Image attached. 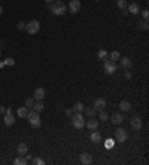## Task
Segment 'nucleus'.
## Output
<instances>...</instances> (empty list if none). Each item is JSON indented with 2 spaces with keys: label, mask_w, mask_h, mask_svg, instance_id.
I'll use <instances>...</instances> for the list:
<instances>
[{
  "label": "nucleus",
  "mask_w": 149,
  "mask_h": 165,
  "mask_svg": "<svg viewBox=\"0 0 149 165\" xmlns=\"http://www.w3.org/2000/svg\"><path fill=\"white\" fill-rule=\"evenodd\" d=\"M3 63H5V66H15V60H14V58H11V57H9V58H6Z\"/></svg>",
  "instance_id": "nucleus-31"
},
{
  "label": "nucleus",
  "mask_w": 149,
  "mask_h": 165,
  "mask_svg": "<svg viewBox=\"0 0 149 165\" xmlns=\"http://www.w3.org/2000/svg\"><path fill=\"white\" fill-rule=\"evenodd\" d=\"M17 27H18V30H26V23H24V21H20Z\"/></svg>",
  "instance_id": "nucleus-34"
},
{
  "label": "nucleus",
  "mask_w": 149,
  "mask_h": 165,
  "mask_svg": "<svg viewBox=\"0 0 149 165\" xmlns=\"http://www.w3.org/2000/svg\"><path fill=\"white\" fill-rule=\"evenodd\" d=\"M130 125H131V128H133V129L140 131V129H142V126H143V122H142V119H140L139 116H133V118H131V120H130Z\"/></svg>",
  "instance_id": "nucleus-7"
},
{
  "label": "nucleus",
  "mask_w": 149,
  "mask_h": 165,
  "mask_svg": "<svg viewBox=\"0 0 149 165\" xmlns=\"http://www.w3.org/2000/svg\"><path fill=\"white\" fill-rule=\"evenodd\" d=\"M33 106H34V98H27V100H26V107L30 109V107H33Z\"/></svg>",
  "instance_id": "nucleus-32"
},
{
  "label": "nucleus",
  "mask_w": 149,
  "mask_h": 165,
  "mask_svg": "<svg viewBox=\"0 0 149 165\" xmlns=\"http://www.w3.org/2000/svg\"><path fill=\"white\" fill-rule=\"evenodd\" d=\"M98 112H100V113H98V116H100V119H101V120H103V122H104V120H107V119H109V115H107V113H106V112H103V110H98Z\"/></svg>",
  "instance_id": "nucleus-29"
},
{
  "label": "nucleus",
  "mask_w": 149,
  "mask_h": 165,
  "mask_svg": "<svg viewBox=\"0 0 149 165\" xmlns=\"http://www.w3.org/2000/svg\"><path fill=\"white\" fill-rule=\"evenodd\" d=\"M115 138L118 143H125L127 138H128V132L124 129V128H116L115 131Z\"/></svg>",
  "instance_id": "nucleus-5"
},
{
  "label": "nucleus",
  "mask_w": 149,
  "mask_h": 165,
  "mask_svg": "<svg viewBox=\"0 0 149 165\" xmlns=\"http://www.w3.org/2000/svg\"><path fill=\"white\" fill-rule=\"evenodd\" d=\"M90 140H91L94 144H97V143H100V141H101V134H100L98 131H95V129H94V131L91 132V135H90Z\"/></svg>",
  "instance_id": "nucleus-15"
},
{
  "label": "nucleus",
  "mask_w": 149,
  "mask_h": 165,
  "mask_svg": "<svg viewBox=\"0 0 149 165\" xmlns=\"http://www.w3.org/2000/svg\"><path fill=\"white\" fill-rule=\"evenodd\" d=\"M103 69H104V72L107 73V74H113L115 72H116V64H115V61H110V60H106L104 61V64H103Z\"/></svg>",
  "instance_id": "nucleus-6"
},
{
  "label": "nucleus",
  "mask_w": 149,
  "mask_h": 165,
  "mask_svg": "<svg viewBox=\"0 0 149 165\" xmlns=\"http://www.w3.org/2000/svg\"><path fill=\"white\" fill-rule=\"evenodd\" d=\"M49 9H51V12H52L54 15L61 17V15H64V14L67 12V5L63 3L61 0H54V2L51 3V6H49Z\"/></svg>",
  "instance_id": "nucleus-1"
},
{
  "label": "nucleus",
  "mask_w": 149,
  "mask_h": 165,
  "mask_svg": "<svg viewBox=\"0 0 149 165\" xmlns=\"http://www.w3.org/2000/svg\"><path fill=\"white\" fill-rule=\"evenodd\" d=\"M127 0H118V8L121 9V11H125L127 9Z\"/></svg>",
  "instance_id": "nucleus-26"
},
{
  "label": "nucleus",
  "mask_w": 149,
  "mask_h": 165,
  "mask_svg": "<svg viewBox=\"0 0 149 165\" xmlns=\"http://www.w3.org/2000/svg\"><path fill=\"white\" fill-rule=\"evenodd\" d=\"M85 126H87L90 131H94V129H97V128H98V122H97V119H94V118H90V119H87V122H85Z\"/></svg>",
  "instance_id": "nucleus-11"
},
{
  "label": "nucleus",
  "mask_w": 149,
  "mask_h": 165,
  "mask_svg": "<svg viewBox=\"0 0 149 165\" xmlns=\"http://www.w3.org/2000/svg\"><path fill=\"white\" fill-rule=\"evenodd\" d=\"M110 120H112V123H115V125H121V123L124 122V116H122L121 113H113V115L110 116Z\"/></svg>",
  "instance_id": "nucleus-14"
},
{
  "label": "nucleus",
  "mask_w": 149,
  "mask_h": 165,
  "mask_svg": "<svg viewBox=\"0 0 149 165\" xmlns=\"http://www.w3.org/2000/svg\"><path fill=\"white\" fill-rule=\"evenodd\" d=\"M0 57H2V51H0Z\"/></svg>",
  "instance_id": "nucleus-42"
},
{
  "label": "nucleus",
  "mask_w": 149,
  "mask_h": 165,
  "mask_svg": "<svg viewBox=\"0 0 149 165\" xmlns=\"http://www.w3.org/2000/svg\"><path fill=\"white\" fill-rule=\"evenodd\" d=\"M27 152H29V146L26 143H20L17 146V153L18 155H27Z\"/></svg>",
  "instance_id": "nucleus-17"
},
{
  "label": "nucleus",
  "mask_w": 149,
  "mask_h": 165,
  "mask_svg": "<svg viewBox=\"0 0 149 165\" xmlns=\"http://www.w3.org/2000/svg\"><path fill=\"white\" fill-rule=\"evenodd\" d=\"M92 107H94L97 112H98V110H103V109L106 107V100H104V98H95Z\"/></svg>",
  "instance_id": "nucleus-12"
},
{
  "label": "nucleus",
  "mask_w": 149,
  "mask_h": 165,
  "mask_svg": "<svg viewBox=\"0 0 149 165\" xmlns=\"http://www.w3.org/2000/svg\"><path fill=\"white\" fill-rule=\"evenodd\" d=\"M2 14H3V8H2V6H0V15H2Z\"/></svg>",
  "instance_id": "nucleus-41"
},
{
  "label": "nucleus",
  "mask_w": 149,
  "mask_h": 165,
  "mask_svg": "<svg viewBox=\"0 0 149 165\" xmlns=\"http://www.w3.org/2000/svg\"><path fill=\"white\" fill-rule=\"evenodd\" d=\"M84 107H85V106H84L82 103H76V104L73 106V109H72V110L76 113V112H82V110H84Z\"/></svg>",
  "instance_id": "nucleus-27"
},
{
  "label": "nucleus",
  "mask_w": 149,
  "mask_h": 165,
  "mask_svg": "<svg viewBox=\"0 0 149 165\" xmlns=\"http://www.w3.org/2000/svg\"><path fill=\"white\" fill-rule=\"evenodd\" d=\"M79 161H81L82 164H85V165H88V164H91V161H92V158H91V155H90V153H87V152H84V153H81V156H79Z\"/></svg>",
  "instance_id": "nucleus-16"
},
{
  "label": "nucleus",
  "mask_w": 149,
  "mask_h": 165,
  "mask_svg": "<svg viewBox=\"0 0 149 165\" xmlns=\"http://www.w3.org/2000/svg\"><path fill=\"white\" fill-rule=\"evenodd\" d=\"M3 120H5V123H6L8 126H11V125H14V123H15V118H14V115H12V110H11V109H6V115H5Z\"/></svg>",
  "instance_id": "nucleus-9"
},
{
  "label": "nucleus",
  "mask_w": 149,
  "mask_h": 165,
  "mask_svg": "<svg viewBox=\"0 0 149 165\" xmlns=\"http://www.w3.org/2000/svg\"><path fill=\"white\" fill-rule=\"evenodd\" d=\"M26 164H27V159H24L23 155H20L18 158L14 159V165H26Z\"/></svg>",
  "instance_id": "nucleus-24"
},
{
  "label": "nucleus",
  "mask_w": 149,
  "mask_h": 165,
  "mask_svg": "<svg viewBox=\"0 0 149 165\" xmlns=\"http://www.w3.org/2000/svg\"><path fill=\"white\" fill-rule=\"evenodd\" d=\"M70 118H72V123H73V126H75L76 129H82V128L85 126V119H84V116L81 115V112H76V113L72 115Z\"/></svg>",
  "instance_id": "nucleus-3"
},
{
  "label": "nucleus",
  "mask_w": 149,
  "mask_h": 165,
  "mask_svg": "<svg viewBox=\"0 0 149 165\" xmlns=\"http://www.w3.org/2000/svg\"><path fill=\"white\" fill-rule=\"evenodd\" d=\"M124 76H125V79H131V72H130L128 69H125V72H124Z\"/></svg>",
  "instance_id": "nucleus-35"
},
{
  "label": "nucleus",
  "mask_w": 149,
  "mask_h": 165,
  "mask_svg": "<svg viewBox=\"0 0 149 165\" xmlns=\"http://www.w3.org/2000/svg\"><path fill=\"white\" fill-rule=\"evenodd\" d=\"M119 61H121L122 69H130L131 67V60L130 58H119Z\"/></svg>",
  "instance_id": "nucleus-21"
},
{
  "label": "nucleus",
  "mask_w": 149,
  "mask_h": 165,
  "mask_svg": "<svg viewBox=\"0 0 149 165\" xmlns=\"http://www.w3.org/2000/svg\"><path fill=\"white\" fill-rule=\"evenodd\" d=\"M119 109H121L122 112H130V110H131V104H130V101L122 100V101L119 103Z\"/></svg>",
  "instance_id": "nucleus-19"
},
{
  "label": "nucleus",
  "mask_w": 149,
  "mask_h": 165,
  "mask_svg": "<svg viewBox=\"0 0 149 165\" xmlns=\"http://www.w3.org/2000/svg\"><path fill=\"white\" fill-rule=\"evenodd\" d=\"M45 95H46V92H45L43 88H36V91H34V94H33V98H34L36 101H42V100L45 98Z\"/></svg>",
  "instance_id": "nucleus-10"
},
{
  "label": "nucleus",
  "mask_w": 149,
  "mask_h": 165,
  "mask_svg": "<svg viewBox=\"0 0 149 165\" xmlns=\"http://www.w3.org/2000/svg\"><path fill=\"white\" fill-rule=\"evenodd\" d=\"M128 12H130L131 15H139V14H140V6H139V3H136V2L130 3V6H128Z\"/></svg>",
  "instance_id": "nucleus-13"
},
{
  "label": "nucleus",
  "mask_w": 149,
  "mask_h": 165,
  "mask_svg": "<svg viewBox=\"0 0 149 165\" xmlns=\"http://www.w3.org/2000/svg\"><path fill=\"white\" fill-rule=\"evenodd\" d=\"M72 14H78L81 11V0H72L69 3V8H67Z\"/></svg>",
  "instance_id": "nucleus-8"
},
{
  "label": "nucleus",
  "mask_w": 149,
  "mask_h": 165,
  "mask_svg": "<svg viewBox=\"0 0 149 165\" xmlns=\"http://www.w3.org/2000/svg\"><path fill=\"white\" fill-rule=\"evenodd\" d=\"M84 110H85V115H87L88 118H94V116L97 115V110H95L94 107H84Z\"/></svg>",
  "instance_id": "nucleus-20"
},
{
  "label": "nucleus",
  "mask_w": 149,
  "mask_h": 165,
  "mask_svg": "<svg viewBox=\"0 0 149 165\" xmlns=\"http://www.w3.org/2000/svg\"><path fill=\"white\" fill-rule=\"evenodd\" d=\"M95 2H100V0H95Z\"/></svg>",
  "instance_id": "nucleus-43"
},
{
  "label": "nucleus",
  "mask_w": 149,
  "mask_h": 165,
  "mask_svg": "<svg viewBox=\"0 0 149 165\" xmlns=\"http://www.w3.org/2000/svg\"><path fill=\"white\" fill-rule=\"evenodd\" d=\"M97 57H98L100 60H109V52H107L106 49H100L98 54H97Z\"/></svg>",
  "instance_id": "nucleus-22"
},
{
  "label": "nucleus",
  "mask_w": 149,
  "mask_h": 165,
  "mask_svg": "<svg viewBox=\"0 0 149 165\" xmlns=\"http://www.w3.org/2000/svg\"><path fill=\"white\" fill-rule=\"evenodd\" d=\"M3 113H6V107L5 106H0V115H3Z\"/></svg>",
  "instance_id": "nucleus-37"
},
{
  "label": "nucleus",
  "mask_w": 149,
  "mask_h": 165,
  "mask_svg": "<svg viewBox=\"0 0 149 165\" xmlns=\"http://www.w3.org/2000/svg\"><path fill=\"white\" fill-rule=\"evenodd\" d=\"M121 58V54L118 52V51H112L110 54H109V60L110 61H118Z\"/></svg>",
  "instance_id": "nucleus-23"
},
{
  "label": "nucleus",
  "mask_w": 149,
  "mask_h": 165,
  "mask_svg": "<svg viewBox=\"0 0 149 165\" xmlns=\"http://www.w3.org/2000/svg\"><path fill=\"white\" fill-rule=\"evenodd\" d=\"M43 109H45V106H43L42 101H37V103H34V106H33V110H36V112H42Z\"/></svg>",
  "instance_id": "nucleus-25"
},
{
  "label": "nucleus",
  "mask_w": 149,
  "mask_h": 165,
  "mask_svg": "<svg viewBox=\"0 0 149 165\" xmlns=\"http://www.w3.org/2000/svg\"><path fill=\"white\" fill-rule=\"evenodd\" d=\"M26 31L30 34V36H34L40 31V23L37 20H33L30 23H26Z\"/></svg>",
  "instance_id": "nucleus-2"
},
{
  "label": "nucleus",
  "mask_w": 149,
  "mask_h": 165,
  "mask_svg": "<svg viewBox=\"0 0 149 165\" xmlns=\"http://www.w3.org/2000/svg\"><path fill=\"white\" fill-rule=\"evenodd\" d=\"M112 146H113V140H107V143H106V147H107V149H110Z\"/></svg>",
  "instance_id": "nucleus-36"
},
{
  "label": "nucleus",
  "mask_w": 149,
  "mask_h": 165,
  "mask_svg": "<svg viewBox=\"0 0 149 165\" xmlns=\"http://www.w3.org/2000/svg\"><path fill=\"white\" fill-rule=\"evenodd\" d=\"M29 107H26V106H23V107H18V110H17V115L23 119V118H27V115H29Z\"/></svg>",
  "instance_id": "nucleus-18"
},
{
  "label": "nucleus",
  "mask_w": 149,
  "mask_h": 165,
  "mask_svg": "<svg viewBox=\"0 0 149 165\" xmlns=\"http://www.w3.org/2000/svg\"><path fill=\"white\" fill-rule=\"evenodd\" d=\"M139 28H140V30H148V28H149L148 21H145V20H143L142 23H139Z\"/></svg>",
  "instance_id": "nucleus-28"
},
{
  "label": "nucleus",
  "mask_w": 149,
  "mask_h": 165,
  "mask_svg": "<svg viewBox=\"0 0 149 165\" xmlns=\"http://www.w3.org/2000/svg\"><path fill=\"white\" fill-rule=\"evenodd\" d=\"M52 2H54V0H45V3H49V5H51Z\"/></svg>",
  "instance_id": "nucleus-40"
},
{
  "label": "nucleus",
  "mask_w": 149,
  "mask_h": 165,
  "mask_svg": "<svg viewBox=\"0 0 149 165\" xmlns=\"http://www.w3.org/2000/svg\"><path fill=\"white\" fill-rule=\"evenodd\" d=\"M66 115H67V116H72V115H73V110H72V109H67V110H66Z\"/></svg>",
  "instance_id": "nucleus-38"
},
{
  "label": "nucleus",
  "mask_w": 149,
  "mask_h": 165,
  "mask_svg": "<svg viewBox=\"0 0 149 165\" xmlns=\"http://www.w3.org/2000/svg\"><path fill=\"white\" fill-rule=\"evenodd\" d=\"M27 118H29V122H30V125L33 126V128H39L40 126V116H39V112H36V110H32V112H29V115H27Z\"/></svg>",
  "instance_id": "nucleus-4"
},
{
  "label": "nucleus",
  "mask_w": 149,
  "mask_h": 165,
  "mask_svg": "<svg viewBox=\"0 0 149 165\" xmlns=\"http://www.w3.org/2000/svg\"><path fill=\"white\" fill-rule=\"evenodd\" d=\"M3 67H5V63H3V61H0V69H3Z\"/></svg>",
  "instance_id": "nucleus-39"
},
{
  "label": "nucleus",
  "mask_w": 149,
  "mask_h": 165,
  "mask_svg": "<svg viewBox=\"0 0 149 165\" xmlns=\"http://www.w3.org/2000/svg\"><path fill=\"white\" fill-rule=\"evenodd\" d=\"M32 164H34V165H43L45 161L40 159V158H33V159H32Z\"/></svg>",
  "instance_id": "nucleus-30"
},
{
  "label": "nucleus",
  "mask_w": 149,
  "mask_h": 165,
  "mask_svg": "<svg viewBox=\"0 0 149 165\" xmlns=\"http://www.w3.org/2000/svg\"><path fill=\"white\" fill-rule=\"evenodd\" d=\"M142 17H143L145 21H148V18H149V11H148V9H143V11H142Z\"/></svg>",
  "instance_id": "nucleus-33"
}]
</instances>
